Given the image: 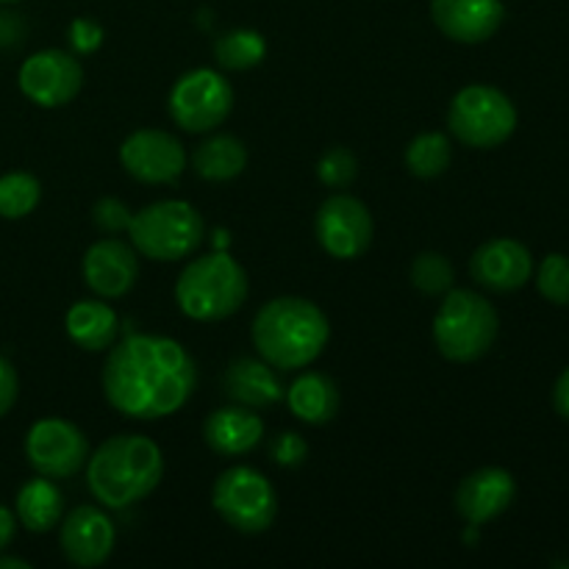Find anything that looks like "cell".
Listing matches in <instances>:
<instances>
[{"label": "cell", "instance_id": "6da1fadb", "mask_svg": "<svg viewBox=\"0 0 569 569\" xmlns=\"http://www.w3.org/2000/svg\"><path fill=\"white\" fill-rule=\"evenodd\" d=\"M103 395L131 420H164L187 406L198 387V367L181 342L159 333H133L106 356Z\"/></svg>", "mask_w": 569, "mask_h": 569}, {"label": "cell", "instance_id": "7a4b0ae2", "mask_svg": "<svg viewBox=\"0 0 569 569\" xmlns=\"http://www.w3.org/2000/svg\"><path fill=\"white\" fill-rule=\"evenodd\" d=\"M253 348L276 370L295 372L315 365L331 339V322L326 311L306 298L283 295L264 303L256 315Z\"/></svg>", "mask_w": 569, "mask_h": 569}, {"label": "cell", "instance_id": "3957f363", "mask_svg": "<svg viewBox=\"0 0 569 569\" xmlns=\"http://www.w3.org/2000/svg\"><path fill=\"white\" fill-rule=\"evenodd\" d=\"M164 478V456L150 437L114 433L87 459V487L106 509H128L156 492Z\"/></svg>", "mask_w": 569, "mask_h": 569}, {"label": "cell", "instance_id": "277c9868", "mask_svg": "<svg viewBox=\"0 0 569 569\" xmlns=\"http://www.w3.org/2000/svg\"><path fill=\"white\" fill-rule=\"evenodd\" d=\"M248 272L228 253L200 256L189 261L176 281V303L189 320L220 322L242 309L248 300Z\"/></svg>", "mask_w": 569, "mask_h": 569}, {"label": "cell", "instance_id": "5b68a950", "mask_svg": "<svg viewBox=\"0 0 569 569\" xmlns=\"http://www.w3.org/2000/svg\"><path fill=\"white\" fill-rule=\"evenodd\" d=\"M500 317L483 295L472 289H450L433 317V345L456 365H470L492 350Z\"/></svg>", "mask_w": 569, "mask_h": 569}, {"label": "cell", "instance_id": "8992f818", "mask_svg": "<svg viewBox=\"0 0 569 569\" xmlns=\"http://www.w3.org/2000/svg\"><path fill=\"white\" fill-rule=\"evenodd\" d=\"M203 217L187 200H156L131 217L128 237L150 261H181L203 242Z\"/></svg>", "mask_w": 569, "mask_h": 569}, {"label": "cell", "instance_id": "52a82bcc", "mask_svg": "<svg viewBox=\"0 0 569 569\" xmlns=\"http://www.w3.org/2000/svg\"><path fill=\"white\" fill-rule=\"evenodd\" d=\"M448 128L467 148L492 150L517 131V109L500 89L470 83L450 100Z\"/></svg>", "mask_w": 569, "mask_h": 569}, {"label": "cell", "instance_id": "ba28073f", "mask_svg": "<svg viewBox=\"0 0 569 569\" xmlns=\"http://www.w3.org/2000/svg\"><path fill=\"white\" fill-rule=\"evenodd\" d=\"M211 506L239 533H264L278 517V495L270 478L244 465L220 472Z\"/></svg>", "mask_w": 569, "mask_h": 569}, {"label": "cell", "instance_id": "9c48e42d", "mask_svg": "<svg viewBox=\"0 0 569 569\" xmlns=\"http://www.w3.org/2000/svg\"><path fill=\"white\" fill-rule=\"evenodd\" d=\"M233 109V87L209 67L183 72L170 89L167 111L172 122L189 133H209L228 120Z\"/></svg>", "mask_w": 569, "mask_h": 569}, {"label": "cell", "instance_id": "30bf717a", "mask_svg": "<svg viewBox=\"0 0 569 569\" xmlns=\"http://www.w3.org/2000/svg\"><path fill=\"white\" fill-rule=\"evenodd\" d=\"M315 233L320 248L331 259L353 261L370 250L376 237V222L370 209L353 194L337 192L326 198L317 209Z\"/></svg>", "mask_w": 569, "mask_h": 569}, {"label": "cell", "instance_id": "8fae6325", "mask_svg": "<svg viewBox=\"0 0 569 569\" xmlns=\"http://www.w3.org/2000/svg\"><path fill=\"white\" fill-rule=\"evenodd\" d=\"M26 459L37 470V476L53 478V481L78 476L89 459L87 433L70 420L44 417L33 422L28 431Z\"/></svg>", "mask_w": 569, "mask_h": 569}, {"label": "cell", "instance_id": "7c38bea8", "mask_svg": "<svg viewBox=\"0 0 569 569\" xmlns=\"http://www.w3.org/2000/svg\"><path fill=\"white\" fill-rule=\"evenodd\" d=\"M17 83L20 92L39 109H59L72 103L83 89V67L67 50L48 48L22 61Z\"/></svg>", "mask_w": 569, "mask_h": 569}, {"label": "cell", "instance_id": "4fadbf2b", "mask_svg": "<svg viewBox=\"0 0 569 569\" xmlns=\"http://www.w3.org/2000/svg\"><path fill=\"white\" fill-rule=\"evenodd\" d=\"M120 164L142 183H172L187 170V150L170 131L139 128L120 144Z\"/></svg>", "mask_w": 569, "mask_h": 569}, {"label": "cell", "instance_id": "5bb4252c", "mask_svg": "<svg viewBox=\"0 0 569 569\" xmlns=\"http://www.w3.org/2000/svg\"><path fill=\"white\" fill-rule=\"evenodd\" d=\"M59 545L70 565L81 569L100 567L114 553V522L100 506H78L61 520Z\"/></svg>", "mask_w": 569, "mask_h": 569}, {"label": "cell", "instance_id": "9a60e30c", "mask_svg": "<svg viewBox=\"0 0 569 569\" xmlns=\"http://www.w3.org/2000/svg\"><path fill=\"white\" fill-rule=\"evenodd\" d=\"M470 276L489 292H517L531 281L533 256L517 239H489L472 253Z\"/></svg>", "mask_w": 569, "mask_h": 569}, {"label": "cell", "instance_id": "2e32d148", "mask_svg": "<svg viewBox=\"0 0 569 569\" xmlns=\"http://www.w3.org/2000/svg\"><path fill=\"white\" fill-rule=\"evenodd\" d=\"M81 272L87 287L103 300L126 298L139 278L137 250H133V244L122 242V239H98L83 253Z\"/></svg>", "mask_w": 569, "mask_h": 569}, {"label": "cell", "instance_id": "e0dca14e", "mask_svg": "<svg viewBox=\"0 0 569 569\" xmlns=\"http://www.w3.org/2000/svg\"><path fill=\"white\" fill-rule=\"evenodd\" d=\"M517 498V481L503 467H481L470 472L456 489V511L467 526H487L503 515Z\"/></svg>", "mask_w": 569, "mask_h": 569}, {"label": "cell", "instance_id": "ac0fdd59", "mask_svg": "<svg viewBox=\"0 0 569 569\" xmlns=\"http://www.w3.org/2000/svg\"><path fill=\"white\" fill-rule=\"evenodd\" d=\"M431 20L450 42L481 44L506 20L503 0H431Z\"/></svg>", "mask_w": 569, "mask_h": 569}, {"label": "cell", "instance_id": "d6986e66", "mask_svg": "<svg viewBox=\"0 0 569 569\" xmlns=\"http://www.w3.org/2000/svg\"><path fill=\"white\" fill-rule=\"evenodd\" d=\"M264 437V420L248 406H226L206 417L203 439L214 453L244 456L256 450Z\"/></svg>", "mask_w": 569, "mask_h": 569}, {"label": "cell", "instance_id": "ffe728a7", "mask_svg": "<svg viewBox=\"0 0 569 569\" xmlns=\"http://www.w3.org/2000/svg\"><path fill=\"white\" fill-rule=\"evenodd\" d=\"M222 389L231 403L248 406V409H267L276 406L283 398L281 378L272 365L264 359H233L228 365L226 378H222Z\"/></svg>", "mask_w": 569, "mask_h": 569}, {"label": "cell", "instance_id": "44dd1931", "mask_svg": "<svg viewBox=\"0 0 569 569\" xmlns=\"http://www.w3.org/2000/svg\"><path fill=\"white\" fill-rule=\"evenodd\" d=\"M287 406L306 426H326L339 411V389L326 372H303L287 389Z\"/></svg>", "mask_w": 569, "mask_h": 569}, {"label": "cell", "instance_id": "7402d4cb", "mask_svg": "<svg viewBox=\"0 0 569 569\" xmlns=\"http://www.w3.org/2000/svg\"><path fill=\"white\" fill-rule=\"evenodd\" d=\"M67 337L78 345V348L89 350V353H100V350L111 348L120 331V320L117 311L103 300H78L70 306L64 317Z\"/></svg>", "mask_w": 569, "mask_h": 569}, {"label": "cell", "instance_id": "603a6c76", "mask_svg": "<svg viewBox=\"0 0 569 569\" xmlns=\"http://www.w3.org/2000/svg\"><path fill=\"white\" fill-rule=\"evenodd\" d=\"M14 515L20 526H26L31 533L53 531L64 515V495L56 487L53 478L37 476L26 481L17 492Z\"/></svg>", "mask_w": 569, "mask_h": 569}, {"label": "cell", "instance_id": "cb8c5ba5", "mask_svg": "<svg viewBox=\"0 0 569 569\" xmlns=\"http://www.w3.org/2000/svg\"><path fill=\"white\" fill-rule=\"evenodd\" d=\"M192 167L206 181H233L248 167V148L242 144V139L231 137V133H217V137H209L198 144Z\"/></svg>", "mask_w": 569, "mask_h": 569}, {"label": "cell", "instance_id": "d4e9b609", "mask_svg": "<svg viewBox=\"0 0 569 569\" xmlns=\"http://www.w3.org/2000/svg\"><path fill=\"white\" fill-rule=\"evenodd\" d=\"M450 161H453V144L445 133L426 131L415 137L406 148V167L415 178H439L448 172Z\"/></svg>", "mask_w": 569, "mask_h": 569}, {"label": "cell", "instance_id": "484cf974", "mask_svg": "<svg viewBox=\"0 0 569 569\" xmlns=\"http://www.w3.org/2000/svg\"><path fill=\"white\" fill-rule=\"evenodd\" d=\"M214 56L226 70H250L259 67L267 56V42L253 28H233L217 37Z\"/></svg>", "mask_w": 569, "mask_h": 569}, {"label": "cell", "instance_id": "4316f807", "mask_svg": "<svg viewBox=\"0 0 569 569\" xmlns=\"http://www.w3.org/2000/svg\"><path fill=\"white\" fill-rule=\"evenodd\" d=\"M42 200V183L31 172H6L0 176V217L3 220H22L31 214Z\"/></svg>", "mask_w": 569, "mask_h": 569}, {"label": "cell", "instance_id": "83f0119b", "mask_svg": "<svg viewBox=\"0 0 569 569\" xmlns=\"http://www.w3.org/2000/svg\"><path fill=\"white\" fill-rule=\"evenodd\" d=\"M456 270L450 264L448 256L442 253H420L415 261H411V283L415 289H420L422 295H445L453 289Z\"/></svg>", "mask_w": 569, "mask_h": 569}, {"label": "cell", "instance_id": "f1b7e54d", "mask_svg": "<svg viewBox=\"0 0 569 569\" xmlns=\"http://www.w3.org/2000/svg\"><path fill=\"white\" fill-rule=\"evenodd\" d=\"M537 287L548 303L569 306V256L550 253L545 256L537 272Z\"/></svg>", "mask_w": 569, "mask_h": 569}, {"label": "cell", "instance_id": "f546056e", "mask_svg": "<svg viewBox=\"0 0 569 569\" xmlns=\"http://www.w3.org/2000/svg\"><path fill=\"white\" fill-rule=\"evenodd\" d=\"M356 176H359V159H356L353 150L342 148V144L326 150L320 164H317V178L328 189H348L356 181Z\"/></svg>", "mask_w": 569, "mask_h": 569}, {"label": "cell", "instance_id": "4dcf8cb0", "mask_svg": "<svg viewBox=\"0 0 569 569\" xmlns=\"http://www.w3.org/2000/svg\"><path fill=\"white\" fill-rule=\"evenodd\" d=\"M131 217L133 214L128 211V206L117 198H100L92 209L94 226H98L103 233L128 231V226H131Z\"/></svg>", "mask_w": 569, "mask_h": 569}, {"label": "cell", "instance_id": "1f68e13d", "mask_svg": "<svg viewBox=\"0 0 569 569\" xmlns=\"http://www.w3.org/2000/svg\"><path fill=\"white\" fill-rule=\"evenodd\" d=\"M272 461L281 467H300L309 459V442L298 431H283L270 445Z\"/></svg>", "mask_w": 569, "mask_h": 569}, {"label": "cell", "instance_id": "d6a6232c", "mask_svg": "<svg viewBox=\"0 0 569 569\" xmlns=\"http://www.w3.org/2000/svg\"><path fill=\"white\" fill-rule=\"evenodd\" d=\"M103 28L98 26L94 20H89V17H78V20H72L70 26V48L76 50L78 56H87V53H94V50L103 44Z\"/></svg>", "mask_w": 569, "mask_h": 569}, {"label": "cell", "instance_id": "836d02e7", "mask_svg": "<svg viewBox=\"0 0 569 569\" xmlns=\"http://www.w3.org/2000/svg\"><path fill=\"white\" fill-rule=\"evenodd\" d=\"M17 395H20V378H17L11 361L0 356V417H6L14 409Z\"/></svg>", "mask_w": 569, "mask_h": 569}, {"label": "cell", "instance_id": "e575fe53", "mask_svg": "<svg viewBox=\"0 0 569 569\" xmlns=\"http://www.w3.org/2000/svg\"><path fill=\"white\" fill-rule=\"evenodd\" d=\"M17 533V515L9 509V506L0 503V550L9 548L14 542Z\"/></svg>", "mask_w": 569, "mask_h": 569}, {"label": "cell", "instance_id": "d590c367", "mask_svg": "<svg viewBox=\"0 0 569 569\" xmlns=\"http://www.w3.org/2000/svg\"><path fill=\"white\" fill-rule=\"evenodd\" d=\"M553 406L565 420H569V367L559 376L553 387Z\"/></svg>", "mask_w": 569, "mask_h": 569}, {"label": "cell", "instance_id": "8d00e7d4", "mask_svg": "<svg viewBox=\"0 0 569 569\" xmlns=\"http://www.w3.org/2000/svg\"><path fill=\"white\" fill-rule=\"evenodd\" d=\"M0 569H31V565L22 559H14V556H0Z\"/></svg>", "mask_w": 569, "mask_h": 569}, {"label": "cell", "instance_id": "74e56055", "mask_svg": "<svg viewBox=\"0 0 569 569\" xmlns=\"http://www.w3.org/2000/svg\"><path fill=\"white\" fill-rule=\"evenodd\" d=\"M0 3H17V0H0Z\"/></svg>", "mask_w": 569, "mask_h": 569}]
</instances>
